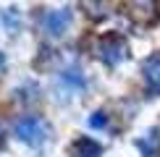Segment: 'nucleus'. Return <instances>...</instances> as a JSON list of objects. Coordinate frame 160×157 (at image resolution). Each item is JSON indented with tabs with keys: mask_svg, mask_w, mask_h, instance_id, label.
Masks as SVG:
<instances>
[{
	"mask_svg": "<svg viewBox=\"0 0 160 157\" xmlns=\"http://www.w3.org/2000/svg\"><path fill=\"white\" fill-rule=\"evenodd\" d=\"M0 141H3V126H0Z\"/></svg>",
	"mask_w": 160,
	"mask_h": 157,
	"instance_id": "9b49d317",
	"label": "nucleus"
},
{
	"mask_svg": "<svg viewBox=\"0 0 160 157\" xmlns=\"http://www.w3.org/2000/svg\"><path fill=\"white\" fill-rule=\"evenodd\" d=\"M87 126H89V128H95V131L105 128V126H108V113H102V110L92 113V115H89V121H87Z\"/></svg>",
	"mask_w": 160,
	"mask_h": 157,
	"instance_id": "1a4fd4ad",
	"label": "nucleus"
},
{
	"mask_svg": "<svg viewBox=\"0 0 160 157\" xmlns=\"http://www.w3.org/2000/svg\"><path fill=\"white\" fill-rule=\"evenodd\" d=\"M100 60H102L105 65H118L126 58V42H123V37L121 34H108V37H102V42H100Z\"/></svg>",
	"mask_w": 160,
	"mask_h": 157,
	"instance_id": "f03ea898",
	"label": "nucleus"
},
{
	"mask_svg": "<svg viewBox=\"0 0 160 157\" xmlns=\"http://www.w3.org/2000/svg\"><path fill=\"white\" fill-rule=\"evenodd\" d=\"M142 74H144V81H147L150 92L152 94H160V52H155V55H150L144 60Z\"/></svg>",
	"mask_w": 160,
	"mask_h": 157,
	"instance_id": "20e7f679",
	"label": "nucleus"
},
{
	"mask_svg": "<svg viewBox=\"0 0 160 157\" xmlns=\"http://www.w3.org/2000/svg\"><path fill=\"white\" fill-rule=\"evenodd\" d=\"M71 24V11L68 8H58V11H48L42 16V29L50 37H61Z\"/></svg>",
	"mask_w": 160,
	"mask_h": 157,
	"instance_id": "7ed1b4c3",
	"label": "nucleus"
},
{
	"mask_svg": "<svg viewBox=\"0 0 160 157\" xmlns=\"http://www.w3.org/2000/svg\"><path fill=\"white\" fill-rule=\"evenodd\" d=\"M137 147L142 149V157H158L160 155V131L152 128L142 139H137Z\"/></svg>",
	"mask_w": 160,
	"mask_h": 157,
	"instance_id": "423d86ee",
	"label": "nucleus"
},
{
	"mask_svg": "<svg viewBox=\"0 0 160 157\" xmlns=\"http://www.w3.org/2000/svg\"><path fill=\"white\" fill-rule=\"evenodd\" d=\"M5 65H8V63H5V55H3V52H0V76L5 74Z\"/></svg>",
	"mask_w": 160,
	"mask_h": 157,
	"instance_id": "9d476101",
	"label": "nucleus"
},
{
	"mask_svg": "<svg viewBox=\"0 0 160 157\" xmlns=\"http://www.w3.org/2000/svg\"><path fill=\"white\" fill-rule=\"evenodd\" d=\"M61 84L66 89H74V92H82L87 87V76L82 74L79 68H66L61 74Z\"/></svg>",
	"mask_w": 160,
	"mask_h": 157,
	"instance_id": "0eeeda50",
	"label": "nucleus"
},
{
	"mask_svg": "<svg viewBox=\"0 0 160 157\" xmlns=\"http://www.w3.org/2000/svg\"><path fill=\"white\" fill-rule=\"evenodd\" d=\"M0 21H3V26L8 29V34H16V31L21 29V16H18L16 8H5L3 13H0Z\"/></svg>",
	"mask_w": 160,
	"mask_h": 157,
	"instance_id": "6e6552de",
	"label": "nucleus"
},
{
	"mask_svg": "<svg viewBox=\"0 0 160 157\" xmlns=\"http://www.w3.org/2000/svg\"><path fill=\"white\" fill-rule=\"evenodd\" d=\"M71 152H74V157H102V147L89 136H79L71 147Z\"/></svg>",
	"mask_w": 160,
	"mask_h": 157,
	"instance_id": "39448f33",
	"label": "nucleus"
},
{
	"mask_svg": "<svg viewBox=\"0 0 160 157\" xmlns=\"http://www.w3.org/2000/svg\"><path fill=\"white\" fill-rule=\"evenodd\" d=\"M13 131H16V139L29 144V147H42L45 139H48V123L42 121L39 115H24L16 121V126H13Z\"/></svg>",
	"mask_w": 160,
	"mask_h": 157,
	"instance_id": "f257e3e1",
	"label": "nucleus"
}]
</instances>
